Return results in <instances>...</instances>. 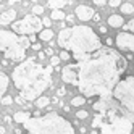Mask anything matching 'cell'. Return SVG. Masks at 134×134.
I'll use <instances>...</instances> for the list:
<instances>
[{
    "instance_id": "obj_33",
    "label": "cell",
    "mask_w": 134,
    "mask_h": 134,
    "mask_svg": "<svg viewBox=\"0 0 134 134\" xmlns=\"http://www.w3.org/2000/svg\"><path fill=\"white\" fill-rule=\"evenodd\" d=\"M65 20L71 24V23H73V20H74V16H73V15H68V16H65Z\"/></svg>"
},
{
    "instance_id": "obj_32",
    "label": "cell",
    "mask_w": 134,
    "mask_h": 134,
    "mask_svg": "<svg viewBox=\"0 0 134 134\" xmlns=\"http://www.w3.org/2000/svg\"><path fill=\"white\" fill-rule=\"evenodd\" d=\"M57 94H58V95H60V97H63V95L66 94V91H65V87H60L58 91H57Z\"/></svg>"
},
{
    "instance_id": "obj_29",
    "label": "cell",
    "mask_w": 134,
    "mask_h": 134,
    "mask_svg": "<svg viewBox=\"0 0 134 134\" xmlns=\"http://www.w3.org/2000/svg\"><path fill=\"white\" fill-rule=\"evenodd\" d=\"M29 47H31L32 50H36V52H41V49H42V47H41V44H37V42H32Z\"/></svg>"
},
{
    "instance_id": "obj_4",
    "label": "cell",
    "mask_w": 134,
    "mask_h": 134,
    "mask_svg": "<svg viewBox=\"0 0 134 134\" xmlns=\"http://www.w3.org/2000/svg\"><path fill=\"white\" fill-rule=\"evenodd\" d=\"M27 134H74L73 124L58 113H47L44 116H32L23 123Z\"/></svg>"
},
{
    "instance_id": "obj_21",
    "label": "cell",
    "mask_w": 134,
    "mask_h": 134,
    "mask_svg": "<svg viewBox=\"0 0 134 134\" xmlns=\"http://www.w3.org/2000/svg\"><path fill=\"white\" fill-rule=\"evenodd\" d=\"M32 15H36V16L44 15V7L42 5H34L32 7Z\"/></svg>"
},
{
    "instance_id": "obj_40",
    "label": "cell",
    "mask_w": 134,
    "mask_h": 134,
    "mask_svg": "<svg viewBox=\"0 0 134 134\" xmlns=\"http://www.w3.org/2000/svg\"><path fill=\"white\" fill-rule=\"evenodd\" d=\"M5 123H12V116H5Z\"/></svg>"
},
{
    "instance_id": "obj_11",
    "label": "cell",
    "mask_w": 134,
    "mask_h": 134,
    "mask_svg": "<svg viewBox=\"0 0 134 134\" xmlns=\"http://www.w3.org/2000/svg\"><path fill=\"white\" fill-rule=\"evenodd\" d=\"M107 21H108V26H111V27H121L123 24H124V18L121 16V15H110L108 18H107Z\"/></svg>"
},
{
    "instance_id": "obj_22",
    "label": "cell",
    "mask_w": 134,
    "mask_h": 134,
    "mask_svg": "<svg viewBox=\"0 0 134 134\" xmlns=\"http://www.w3.org/2000/svg\"><path fill=\"white\" fill-rule=\"evenodd\" d=\"M87 116H89V113L86 110H78V111H76V118H78V120H86Z\"/></svg>"
},
{
    "instance_id": "obj_46",
    "label": "cell",
    "mask_w": 134,
    "mask_h": 134,
    "mask_svg": "<svg viewBox=\"0 0 134 134\" xmlns=\"http://www.w3.org/2000/svg\"><path fill=\"white\" fill-rule=\"evenodd\" d=\"M0 2H2V0H0Z\"/></svg>"
},
{
    "instance_id": "obj_14",
    "label": "cell",
    "mask_w": 134,
    "mask_h": 134,
    "mask_svg": "<svg viewBox=\"0 0 134 134\" xmlns=\"http://www.w3.org/2000/svg\"><path fill=\"white\" fill-rule=\"evenodd\" d=\"M39 39H41V41H52V39H53V31L50 29V27L41 29V31H39Z\"/></svg>"
},
{
    "instance_id": "obj_37",
    "label": "cell",
    "mask_w": 134,
    "mask_h": 134,
    "mask_svg": "<svg viewBox=\"0 0 134 134\" xmlns=\"http://www.w3.org/2000/svg\"><path fill=\"white\" fill-rule=\"evenodd\" d=\"M44 57H45V53H44V52H39V55H37V58H39V60H44Z\"/></svg>"
},
{
    "instance_id": "obj_18",
    "label": "cell",
    "mask_w": 134,
    "mask_h": 134,
    "mask_svg": "<svg viewBox=\"0 0 134 134\" xmlns=\"http://www.w3.org/2000/svg\"><path fill=\"white\" fill-rule=\"evenodd\" d=\"M102 121H103V115H102V113H97V115L94 116V120H92V123H91V126H92L94 129H97V128H100Z\"/></svg>"
},
{
    "instance_id": "obj_24",
    "label": "cell",
    "mask_w": 134,
    "mask_h": 134,
    "mask_svg": "<svg viewBox=\"0 0 134 134\" xmlns=\"http://www.w3.org/2000/svg\"><path fill=\"white\" fill-rule=\"evenodd\" d=\"M0 102H2L3 105H12L13 103V99L10 97V95H5V97H0Z\"/></svg>"
},
{
    "instance_id": "obj_8",
    "label": "cell",
    "mask_w": 134,
    "mask_h": 134,
    "mask_svg": "<svg viewBox=\"0 0 134 134\" xmlns=\"http://www.w3.org/2000/svg\"><path fill=\"white\" fill-rule=\"evenodd\" d=\"M115 44L120 50H124V52H132L134 50V36L131 32H126L123 31L116 36L115 39Z\"/></svg>"
},
{
    "instance_id": "obj_27",
    "label": "cell",
    "mask_w": 134,
    "mask_h": 134,
    "mask_svg": "<svg viewBox=\"0 0 134 134\" xmlns=\"http://www.w3.org/2000/svg\"><path fill=\"white\" fill-rule=\"evenodd\" d=\"M108 5L113 7V8H116V7L121 5V0H108Z\"/></svg>"
},
{
    "instance_id": "obj_45",
    "label": "cell",
    "mask_w": 134,
    "mask_h": 134,
    "mask_svg": "<svg viewBox=\"0 0 134 134\" xmlns=\"http://www.w3.org/2000/svg\"><path fill=\"white\" fill-rule=\"evenodd\" d=\"M0 70H2V63H0Z\"/></svg>"
},
{
    "instance_id": "obj_16",
    "label": "cell",
    "mask_w": 134,
    "mask_h": 134,
    "mask_svg": "<svg viewBox=\"0 0 134 134\" xmlns=\"http://www.w3.org/2000/svg\"><path fill=\"white\" fill-rule=\"evenodd\" d=\"M66 3H68L66 0H49V2H47V5H49L52 10H62Z\"/></svg>"
},
{
    "instance_id": "obj_20",
    "label": "cell",
    "mask_w": 134,
    "mask_h": 134,
    "mask_svg": "<svg viewBox=\"0 0 134 134\" xmlns=\"http://www.w3.org/2000/svg\"><path fill=\"white\" fill-rule=\"evenodd\" d=\"M84 103H86V99L82 97V95H78V97H73V100H71V105H73V107H82Z\"/></svg>"
},
{
    "instance_id": "obj_5",
    "label": "cell",
    "mask_w": 134,
    "mask_h": 134,
    "mask_svg": "<svg viewBox=\"0 0 134 134\" xmlns=\"http://www.w3.org/2000/svg\"><path fill=\"white\" fill-rule=\"evenodd\" d=\"M29 45L31 42L27 36H18L13 31H5V29L0 31V52L8 60L23 62Z\"/></svg>"
},
{
    "instance_id": "obj_26",
    "label": "cell",
    "mask_w": 134,
    "mask_h": 134,
    "mask_svg": "<svg viewBox=\"0 0 134 134\" xmlns=\"http://www.w3.org/2000/svg\"><path fill=\"white\" fill-rule=\"evenodd\" d=\"M13 102L20 103V105H26V103H27V102H26V100H24V99L21 97V95H18V97H15V99H13Z\"/></svg>"
},
{
    "instance_id": "obj_35",
    "label": "cell",
    "mask_w": 134,
    "mask_h": 134,
    "mask_svg": "<svg viewBox=\"0 0 134 134\" xmlns=\"http://www.w3.org/2000/svg\"><path fill=\"white\" fill-rule=\"evenodd\" d=\"M99 32H102V34H107L108 31H107V27H105V26H100V29H99Z\"/></svg>"
},
{
    "instance_id": "obj_19",
    "label": "cell",
    "mask_w": 134,
    "mask_h": 134,
    "mask_svg": "<svg viewBox=\"0 0 134 134\" xmlns=\"http://www.w3.org/2000/svg\"><path fill=\"white\" fill-rule=\"evenodd\" d=\"M65 13L63 10H52V15H50V20H55V21H58V20H65Z\"/></svg>"
},
{
    "instance_id": "obj_43",
    "label": "cell",
    "mask_w": 134,
    "mask_h": 134,
    "mask_svg": "<svg viewBox=\"0 0 134 134\" xmlns=\"http://www.w3.org/2000/svg\"><path fill=\"white\" fill-rule=\"evenodd\" d=\"M31 2H34V3H37V2H39V0H31Z\"/></svg>"
},
{
    "instance_id": "obj_25",
    "label": "cell",
    "mask_w": 134,
    "mask_h": 134,
    "mask_svg": "<svg viewBox=\"0 0 134 134\" xmlns=\"http://www.w3.org/2000/svg\"><path fill=\"white\" fill-rule=\"evenodd\" d=\"M132 26H134V21H129L128 24H123L121 27H123V31H126V32H129V31L132 29Z\"/></svg>"
},
{
    "instance_id": "obj_6",
    "label": "cell",
    "mask_w": 134,
    "mask_h": 134,
    "mask_svg": "<svg viewBox=\"0 0 134 134\" xmlns=\"http://www.w3.org/2000/svg\"><path fill=\"white\" fill-rule=\"evenodd\" d=\"M113 100L118 102L123 108L128 111H134V76H126L124 79H120L111 91Z\"/></svg>"
},
{
    "instance_id": "obj_44",
    "label": "cell",
    "mask_w": 134,
    "mask_h": 134,
    "mask_svg": "<svg viewBox=\"0 0 134 134\" xmlns=\"http://www.w3.org/2000/svg\"><path fill=\"white\" fill-rule=\"evenodd\" d=\"M13 134H20V131H15V132H13Z\"/></svg>"
},
{
    "instance_id": "obj_31",
    "label": "cell",
    "mask_w": 134,
    "mask_h": 134,
    "mask_svg": "<svg viewBox=\"0 0 134 134\" xmlns=\"http://www.w3.org/2000/svg\"><path fill=\"white\" fill-rule=\"evenodd\" d=\"M94 5H97V7H103V5H107V0H92Z\"/></svg>"
},
{
    "instance_id": "obj_42",
    "label": "cell",
    "mask_w": 134,
    "mask_h": 134,
    "mask_svg": "<svg viewBox=\"0 0 134 134\" xmlns=\"http://www.w3.org/2000/svg\"><path fill=\"white\" fill-rule=\"evenodd\" d=\"M16 2H21V0H10V3H16Z\"/></svg>"
},
{
    "instance_id": "obj_1",
    "label": "cell",
    "mask_w": 134,
    "mask_h": 134,
    "mask_svg": "<svg viewBox=\"0 0 134 134\" xmlns=\"http://www.w3.org/2000/svg\"><path fill=\"white\" fill-rule=\"evenodd\" d=\"M73 65L78 79L76 87L86 97H108L121 74L128 70L124 57L110 47H100Z\"/></svg>"
},
{
    "instance_id": "obj_39",
    "label": "cell",
    "mask_w": 134,
    "mask_h": 134,
    "mask_svg": "<svg viewBox=\"0 0 134 134\" xmlns=\"http://www.w3.org/2000/svg\"><path fill=\"white\" fill-rule=\"evenodd\" d=\"M105 44H108V45H111V44H113V41L110 39V37H107V41H105Z\"/></svg>"
},
{
    "instance_id": "obj_9",
    "label": "cell",
    "mask_w": 134,
    "mask_h": 134,
    "mask_svg": "<svg viewBox=\"0 0 134 134\" xmlns=\"http://www.w3.org/2000/svg\"><path fill=\"white\" fill-rule=\"evenodd\" d=\"M74 15H76V18H78V20H81V21L84 23V21L92 20L94 10H92L91 7H87V5H79V7L74 10Z\"/></svg>"
},
{
    "instance_id": "obj_36",
    "label": "cell",
    "mask_w": 134,
    "mask_h": 134,
    "mask_svg": "<svg viewBox=\"0 0 134 134\" xmlns=\"http://www.w3.org/2000/svg\"><path fill=\"white\" fill-rule=\"evenodd\" d=\"M44 53H45V55H53V50H52V49H45Z\"/></svg>"
},
{
    "instance_id": "obj_38",
    "label": "cell",
    "mask_w": 134,
    "mask_h": 134,
    "mask_svg": "<svg viewBox=\"0 0 134 134\" xmlns=\"http://www.w3.org/2000/svg\"><path fill=\"white\" fill-rule=\"evenodd\" d=\"M36 39H37V37H36L34 34H31V37H29V42H36Z\"/></svg>"
},
{
    "instance_id": "obj_15",
    "label": "cell",
    "mask_w": 134,
    "mask_h": 134,
    "mask_svg": "<svg viewBox=\"0 0 134 134\" xmlns=\"http://www.w3.org/2000/svg\"><path fill=\"white\" fill-rule=\"evenodd\" d=\"M34 102H36V107H37V108H45V107H49V103H50L52 100H50L49 97H45V95H39V97H37Z\"/></svg>"
},
{
    "instance_id": "obj_30",
    "label": "cell",
    "mask_w": 134,
    "mask_h": 134,
    "mask_svg": "<svg viewBox=\"0 0 134 134\" xmlns=\"http://www.w3.org/2000/svg\"><path fill=\"white\" fill-rule=\"evenodd\" d=\"M41 21H42V26H45V27H50V24H52L50 18H44V20H41Z\"/></svg>"
},
{
    "instance_id": "obj_3",
    "label": "cell",
    "mask_w": 134,
    "mask_h": 134,
    "mask_svg": "<svg viewBox=\"0 0 134 134\" xmlns=\"http://www.w3.org/2000/svg\"><path fill=\"white\" fill-rule=\"evenodd\" d=\"M57 42L63 50H68L71 53V58H74L76 62H81L89 53L99 50L102 47L100 37L95 34L91 26L86 24L63 27L58 32Z\"/></svg>"
},
{
    "instance_id": "obj_28",
    "label": "cell",
    "mask_w": 134,
    "mask_h": 134,
    "mask_svg": "<svg viewBox=\"0 0 134 134\" xmlns=\"http://www.w3.org/2000/svg\"><path fill=\"white\" fill-rule=\"evenodd\" d=\"M58 63H60L58 57H52V58H50V66H58Z\"/></svg>"
},
{
    "instance_id": "obj_7",
    "label": "cell",
    "mask_w": 134,
    "mask_h": 134,
    "mask_svg": "<svg viewBox=\"0 0 134 134\" xmlns=\"http://www.w3.org/2000/svg\"><path fill=\"white\" fill-rule=\"evenodd\" d=\"M42 29V21L36 15H26L23 20L12 23V31L18 36H31Z\"/></svg>"
},
{
    "instance_id": "obj_23",
    "label": "cell",
    "mask_w": 134,
    "mask_h": 134,
    "mask_svg": "<svg viewBox=\"0 0 134 134\" xmlns=\"http://www.w3.org/2000/svg\"><path fill=\"white\" fill-rule=\"evenodd\" d=\"M58 58H60V60H70V58H71V53H70L68 50H62V53L58 55Z\"/></svg>"
},
{
    "instance_id": "obj_13",
    "label": "cell",
    "mask_w": 134,
    "mask_h": 134,
    "mask_svg": "<svg viewBox=\"0 0 134 134\" xmlns=\"http://www.w3.org/2000/svg\"><path fill=\"white\" fill-rule=\"evenodd\" d=\"M31 118V113L29 111H16L15 115H13V118L12 120H15L16 123H24V121H27V120H29Z\"/></svg>"
},
{
    "instance_id": "obj_10",
    "label": "cell",
    "mask_w": 134,
    "mask_h": 134,
    "mask_svg": "<svg viewBox=\"0 0 134 134\" xmlns=\"http://www.w3.org/2000/svg\"><path fill=\"white\" fill-rule=\"evenodd\" d=\"M15 18H16V10H13V8L5 10L2 15H0V24H2V26H8V24H12L15 21Z\"/></svg>"
},
{
    "instance_id": "obj_12",
    "label": "cell",
    "mask_w": 134,
    "mask_h": 134,
    "mask_svg": "<svg viewBox=\"0 0 134 134\" xmlns=\"http://www.w3.org/2000/svg\"><path fill=\"white\" fill-rule=\"evenodd\" d=\"M8 86H10V79H8V76L0 71V95H3L8 91Z\"/></svg>"
},
{
    "instance_id": "obj_34",
    "label": "cell",
    "mask_w": 134,
    "mask_h": 134,
    "mask_svg": "<svg viewBox=\"0 0 134 134\" xmlns=\"http://www.w3.org/2000/svg\"><path fill=\"white\" fill-rule=\"evenodd\" d=\"M92 20H94V21H99V20H100V15H99V13H94V15H92Z\"/></svg>"
},
{
    "instance_id": "obj_17",
    "label": "cell",
    "mask_w": 134,
    "mask_h": 134,
    "mask_svg": "<svg viewBox=\"0 0 134 134\" xmlns=\"http://www.w3.org/2000/svg\"><path fill=\"white\" fill-rule=\"evenodd\" d=\"M120 8H121L123 15H132V12H134V5L132 3H121Z\"/></svg>"
},
{
    "instance_id": "obj_2",
    "label": "cell",
    "mask_w": 134,
    "mask_h": 134,
    "mask_svg": "<svg viewBox=\"0 0 134 134\" xmlns=\"http://www.w3.org/2000/svg\"><path fill=\"white\" fill-rule=\"evenodd\" d=\"M53 66H44L34 58H27L20 62L12 73V79L20 95L31 102L44 94L52 84V70Z\"/></svg>"
},
{
    "instance_id": "obj_41",
    "label": "cell",
    "mask_w": 134,
    "mask_h": 134,
    "mask_svg": "<svg viewBox=\"0 0 134 134\" xmlns=\"http://www.w3.org/2000/svg\"><path fill=\"white\" fill-rule=\"evenodd\" d=\"M5 132V126H0V134H3Z\"/></svg>"
}]
</instances>
